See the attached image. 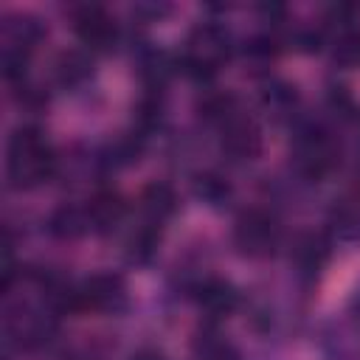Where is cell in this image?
<instances>
[{"label":"cell","mask_w":360,"mask_h":360,"mask_svg":"<svg viewBox=\"0 0 360 360\" xmlns=\"http://www.w3.org/2000/svg\"><path fill=\"white\" fill-rule=\"evenodd\" d=\"M59 155L37 124H20L6 146V177L17 191H31L53 180Z\"/></svg>","instance_id":"obj_1"},{"label":"cell","mask_w":360,"mask_h":360,"mask_svg":"<svg viewBox=\"0 0 360 360\" xmlns=\"http://www.w3.org/2000/svg\"><path fill=\"white\" fill-rule=\"evenodd\" d=\"M231 56H233L231 31L222 22L208 20V22H200L186 37L183 48L177 51V65H180V73L188 76L191 82L208 84Z\"/></svg>","instance_id":"obj_2"},{"label":"cell","mask_w":360,"mask_h":360,"mask_svg":"<svg viewBox=\"0 0 360 360\" xmlns=\"http://www.w3.org/2000/svg\"><path fill=\"white\" fill-rule=\"evenodd\" d=\"M48 28L42 25L39 17L25 14V11H11L3 14L0 22V62H3V76L8 84H17L28 79V59L45 39Z\"/></svg>","instance_id":"obj_3"},{"label":"cell","mask_w":360,"mask_h":360,"mask_svg":"<svg viewBox=\"0 0 360 360\" xmlns=\"http://www.w3.org/2000/svg\"><path fill=\"white\" fill-rule=\"evenodd\" d=\"M292 166L304 180H323L340 160L335 135L318 121H298L290 149Z\"/></svg>","instance_id":"obj_4"},{"label":"cell","mask_w":360,"mask_h":360,"mask_svg":"<svg viewBox=\"0 0 360 360\" xmlns=\"http://www.w3.org/2000/svg\"><path fill=\"white\" fill-rule=\"evenodd\" d=\"M281 222L267 208H245L233 222V248L248 259H267L281 248Z\"/></svg>","instance_id":"obj_5"},{"label":"cell","mask_w":360,"mask_h":360,"mask_svg":"<svg viewBox=\"0 0 360 360\" xmlns=\"http://www.w3.org/2000/svg\"><path fill=\"white\" fill-rule=\"evenodd\" d=\"M129 304L127 281L118 273H93L82 281H73L70 290V312H124Z\"/></svg>","instance_id":"obj_6"},{"label":"cell","mask_w":360,"mask_h":360,"mask_svg":"<svg viewBox=\"0 0 360 360\" xmlns=\"http://www.w3.org/2000/svg\"><path fill=\"white\" fill-rule=\"evenodd\" d=\"M59 312L51 304H28L20 301L17 307L6 309V335L20 349H39L45 346L56 332Z\"/></svg>","instance_id":"obj_7"},{"label":"cell","mask_w":360,"mask_h":360,"mask_svg":"<svg viewBox=\"0 0 360 360\" xmlns=\"http://www.w3.org/2000/svg\"><path fill=\"white\" fill-rule=\"evenodd\" d=\"M70 28H73L76 39L82 42V48L90 51L93 56L110 53L121 39V28H118L115 17L98 3L73 6L70 8Z\"/></svg>","instance_id":"obj_8"},{"label":"cell","mask_w":360,"mask_h":360,"mask_svg":"<svg viewBox=\"0 0 360 360\" xmlns=\"http://www.w3.org/2000/svg\"><path fill=\"white\" fill-rule=\"evenodd\" d=\"M217 138H219L222 158H228L231 163H250L262 155V129L256 118H250L245 110L228 118L217 129Z\"/></svg>","instance_id":"obj_9"},{"label":"cell","mask_w":360,"mask_h":360,"mask_svg":"<svg viewBox=\"0 0 360 360\" xmlns=\"http://www.w3.org/2000/svg\"><path fill=\"white\" fill-rule=\"evenodd\" d=\"M188 295L205 315V323H219L222 318L233 315L242 304V292L231 281L217 276H197L188 284Z\"/></svg>","instance_id":"obj_10"},{"label":"cell","mask_w":360,"mask_h":360,"mask_svg":"<svg viewBox=\"0 0 360 360\" xmlns=\"http://www.w3.org/2000/svg\"><path fill=\"white\" fill-rule=\"evenodd\" d=\"M174 214H177V191L169 183L155 180V183L143 186V191L138 197V222L166 231V225L172 222Z\"/></svg>","instance_id":"obj_11"},{"label":"cell","mask_w":360,"mask_h":360,"mask_svg":"<svg viewBox=\"0 0 360 360\" xmlns=\"http://www.w3.org/2000/svg\"><path fill=\"white\" fill-rule=\"evenodd\" d=\"M96 76V56L84 48L62 51L53 62V82L62 90H82Z\"/></svg>","instance_id":"obj_12"},{"label":"cell","mask_w":360,"mask_h":360,"mask_svg":"<svg viewBox=\"0 0 360 360\" xmlns=\"http://www.w3.org/2000/svg\"><path fill=\"white\" fill-rule=\"evenodd\" d=\"M93 222V233H112L127 219V200L112 188H98L84 200Z\"/></svg>","instance_id":"obj_13"},{"label":"cell","mask_w":360,"mask_h":360,"mask_svg":"<svg viewBox=\"0 0 360 360\" xmlns=\"http://www.w3.org/2000/svg\"><path fill=\"white\" fill-rule=\"evenodd\" d=\"M191 360H242V352L219 323H202L191 338Z\"/></svg>","instance_id":"obj_14"},{"label":"cell","mask_w":360,"mask_h":360,"mask_svg":"<svg viewBox=\"0 0 360 360\" xmlns=\"http://www.w3.org/2000/svg\"><path fill=\"white\" fill-rule=\"evenodd\" d=\"M48 231L56 239H68V242L93 233L87 202H62V205H56L48 217Z\"/></svg>","instance_id":"obj_15"},{"label":"cell","mask_w":360,"mask_h":360,"mask_svg":"<svg viewBox=\"0 0 360 360\" xmlns=\"http://www.w3.org/2000/svg\"><path fill=\"white\" fill-rule=\"evenodd\" d=\"M329 253H332V242L323 233H307V236H301L298 245H295V267H298V276L307 278V281L318 278V273L329 262Z\"/></svg>","instance_id":"obj_16"},{"label":"cell","mask_w":360,"mask_h":360,"mask_svg":"<svg viewBox=\"0 0 360 360\" xmlns=\"http://www.w3.org/2000/svg\"><path fill=\"white\" fill-rule=\"evenodd\" d=\"M264 112L276 121H290L295 118V112L301 110V98L295 93V87H290L287 82H278V79H270L262 84V96H259Z\"/></svg>","instance_id":"obj_17"},{"label":"cell","mask_w":360,"mask_h":360,"mask_svg":"<svg viewBox=\"0 0 360 360\" xmlns=\"http://www.w3.org/2000/svg\"><path fill=\"white\" fill-rule=\"evenodd\" d=\"M163 239V231L160 228H152V225H143V222H135L129 236H127V245H124V256L129 264H149L158 253V245Z\"/></svg>","instance_id":"obj_18"},{"label":"cell","mask_w":360,"mask_h":360,"mask_svg":"<svg viewBox=\"0 0 360 360\" xmlns=\"http://www.w3.org/2000/svg\"><path fill=\"white\" fill-rule=\"evenodd\" d=\"M191 191H194L197 200H202V202H208V205H222V202H228L231 194H233L228 177H225L222 172H217V169H202V172H197V174L191 177Z\"/></svg>","instance_id":"obj_19"},{"label":"cell","mask_w":360,"mask_h":360,"mask_svg":"<svg viewBox=\"0 0 360 360\" xmlns=\"http://www.w3.org/2000/svg\"><path fill=\"white\" fill-rule=\"evenodd\" d=\"M323 360H360V340L343 326H326L321 335Z\"/></svg>","instance_id":"obj_20"},{"label":"cell","mask_w":360,"mask_h":360,"mask_svg":"<svg viewBox=\"0 0 360 360\" xmlns=\"http://www.w3.org/2000/svg\"><path fill=\"white\" fill-rule=\"evenodd\" d=\"M329 56L332 65L343 68V70H354L360 68V28H343L329 39Z\"/></svg>","instance_id":"obj_21"},{"label":"cell","mask_w":360,"mask_h":360,"mask_svg":"<svg viewBox=\"0 0 360 360\" xmlns=\"http://www.w3.org/2000/svg\"><path fill=\"white\" fill-rule=\"evenodd\" d=\"M169 11H172V6H149V3L132 8V14H143V22H155V20L166 17Z\"/></svg>","instance_id":"obj_22"},{"label":"cell","mask_w":360,"mask_h":360,"mask_svg":"<svg viewBox=\"0 0 360 360\" xmlns=\"http://www.w3.org/2000/svg\"><path fill=\"white\" fill-rule=\"evenodd\" d=\"M349 315H352V323H354L357 332H360V287L354 290V295H352V301H349Z\"/></svg>","instance_id":"obj_23"},{"label":"cell","mask_w":360,"mask_h":360,"mask_svg":"<svg viewBox=\"0 0 360 360\" xmlns=\"http://www.w3.org/2000/svg\"><path fill=\"white\" fill-rule=\"evenodd\" d=\"M132 360H166L160 352H155V349H141L138 354H132Z\"/></svg>","instance_id":"obj_24"}]
</instances>
